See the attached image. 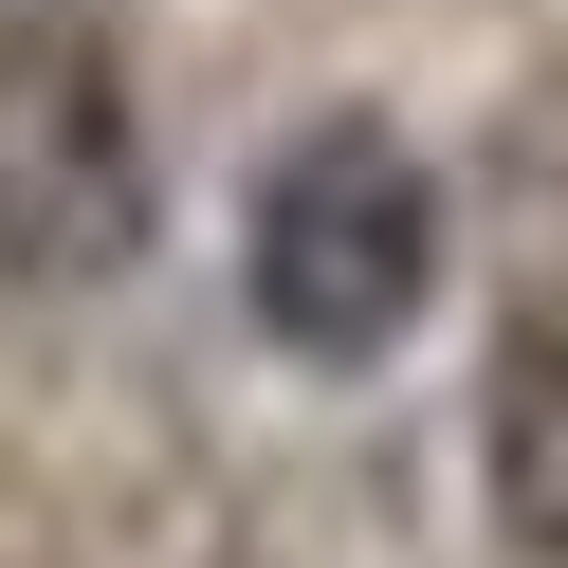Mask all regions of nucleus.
Returning <instances> with one entry per match:
<instances>
[{
  "label": "nucleus",
  "mask_w": 568,
  "mask_h": 568,
  "mask_svg": "<svg viewBox=\"0 0 568 568\" xmlns=\"http://www.w3.org/2000/svg\"><path fill=\"white\" fill-rule=\"evenodd\" d=\"M148 257V92L111 19L74 0H0V275L92 294Z\"/></svg>",
  "instance_id": "2"
},
{
  "label": "nucleus",
  "mask_w": 568,
  "mask_h": 568,
  "mask_svg": "<svg viewBox=\"0 0 568 568\" xmlns=\"http://www.w3.org/2000/svg\"><path fill=\"white\" fill-rule=\"evenodd\" d=\"M239 312L294 367H385L440 312V184H422L404 129L331 111V129H294L257 165V202H239Z\"/></svg>",
  "instance_id": "1"
},
{
  "label": "nucleus",
  "mask_w": 568,
  "mask_h": 568,
  "mask_svg": "<svg viewBox=\"0 0 568 568\" xmlns=\"http://www.w3.org/2000/svg\"><path fill=\"white\" fill-rule=\"evenodd\" d=\"M495 495H514V531L568 568V367H514V385H495Z\"/></svg>",
  "instance_id": "3"
}]
</instances>
